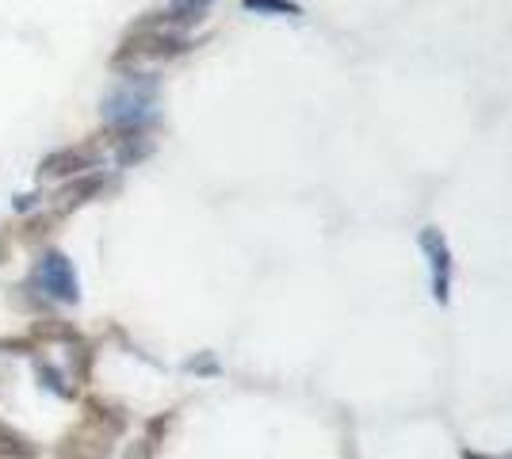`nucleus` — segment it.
<instances>
[{
	"instance_id": "obj_1",
	"label": "nucleus",
	"mask_w": 512,
	"mask_h": 459,
	"mask_svg": "<svg viewBox=\"0 0 512 459\" xmlns=\"http://www.w3.org/2000/svg\"><path fill=\"white\" fill-rule=\"evenodd\" d=\"M104 119L107 131L150 134L157 123V81L150 73H127L104 96Z\"/></svg>"
},
{
	"instance_id": "obj_2",
	"label": "nucleus",
	"mask_w": 512,
	"mask_h": 459,
	"mask_svg": "<svg viewBox=\"0 0 512 459\" xmlns=\"http://www.w3.org/2000/svg\"><path fill=\"white\" fill-rule=\"evenodd\" d=\"M184 50H192L188 35L180 31H169V27H157L150 16L130 27L123 35V43L111 58V69H127V73H138V66H157V62H169V58H180Z\"/></svg>"
},
{
	"instance_id": "obj_3",
	"label": "nucleus",
	"mask_w": 512,
	"mask_h": 459,
	"mask_svg": "<svg viewBox=\"0 0 512 459\" xmlns=\"http://www.w3.org/2000/svg\"><path fill=\"white\" fill-rule=\"evenodd\" d=\"M27 284L35 291H43L46 303H65V306H77L81 303V280H77V268L73 261L65 257L62 249H46L43 257L35 261Z\"/></svg>"
},
{
	"instance_id": "obj_4",
	"label": "nucleus",
	"mask_w": 512,
	"mask_h": 459,
	"mask_svg": "<svg viewBox=\"0 0 512 459\" xmlns=\"http://www.w3.org/2000/svg\"><path fill=\"white\" fill-rule=\"evenodd\" d=\"M100 157H104V138L96 134V138H85L77 146H65V150H54L50 157H43L39 176L43 180H69V176L92 173L100 165Z\"/></svg>"
},
{
	"instance_id": "obj_5",
	"label": "nucleus",
	"mask_w": 512,
	"mask_h": 459,
	"mask_svg": "<svg viewBox=\"0 0 512 459\" xmlns=\"http://www.w3.org/2000/svg\"><path fill=\"white\" fill-rule=\"evenodd\" d=\"M421 249H425L428 272H432V299L440 306H448L455 261H451V245H448V238H444V230H440V226H425V230H421Z\"/></svg>"
},
{
	"instance_id": "obj_6",
	"label": "nucleus",
	"mask_w": 512,
	"mask_h": 459,
	"mask_svg": "<svg viewBox=\"0 0 512 459\" xmlns=\"http://www.w3.org/2000/svg\"><path fill=\"white\" fill-rule=\"evenodd\" d=\"M107 176L100 169H92V173H81V176H69L65 184H58V192H54V215L65 219L69 211H77V207H85L88 199H96L104 192Z\"/></svg>"
},
{
	"instance_id": "obj_7",
	"label": "nucleus",
	"mask_w": 512,
	"mask_h": 459,
	"mask_svg": "<svg viewBox=\"0 0 512 459\" xmlns=\"http://www.w3.org/2000/svg\"><path fill=\"white\" fill-rule=\"evenodd\" d=\"M85 421H92L96 429H104L107 437H123L130 425L127 406H119L115 398H100V394H88L85 398Z\"/></svg>"
},
{
	"instance_id": "obj_8",
	"label": "nucleus",
	"mask_w": 512,
	"mask_h": 459,
	"mask_svg": "<svg viewBox=\"0 0 512 459\" xmlns=\"http://www.w3.org/2000/svg\"><path fill=\"white\" fill-rule=\"evenodd\" d=\"M214 0H165V12H150V20L157 27H169V31H180L184 35V27H192L207 16V8H211Z\"/></svg>"
},
{
	"instance_id": "obj_9",
	"label": "nucleus",
	"mask_w": 512,
	"mask_h": 459,
	"mask_svg": "<svg viewBox=\"0 0 512 459\" xmlns=\"http://www.w3.org/2000/svg\"><path fill=\"white\" fill-rule=\"evenodd\" d=\"M27 337L43 349V345H73V341H81V329L73 326V322H62V318H35L31 326H27Z\"/></svg>"
},
{
	"instance_id": "obj_10",
	"label": "nucleus",
	"mask_w": 512,
	"mask_h": 459,
	"mask_svg": "<svg viewBox=\"0 0 512 459\" xmlns=\"http://www.w3.org/2000/svg\"><path fill=\"white\" fill-rule=\"evenodd\" d=\"M0 459H39V444L0 417Z\"/></svg>"
},
{
	"instance_id": "obj_11",
	"label": "nucleus",
	"mask_w": 512,
	"mask_h": 459,
	"mask_svg": "<svg viewBox=\"0 0 512 459\" xmlns=\"http://www.w3.org/2000/svg\"><path fill=\"white\" fill-rule=\"evenodd\" d=\"M35 375H39V383H43V391L58 394L65 402H73L77 398V383L69 379V372H62L58 364H50L43 356H35Z\"/></svg>"
},
{
	"instance_id": "obj_12",
	"label": "nucleus",
	"mask_w": 512,
	"mask_h": 459,
	"mask_svg": "<svg viewBox=\"0 0 512 459\" xmlns=\"http://www.w3.org/2000/svg\"><path fill=\"white\" fill-rule=\"evenodd\" d=\"M92 368H96V345L92 341H73L69 345V379L77 383V387H85L92 383Z\"/></svg>"
},
{
	"instance_id": "obj_13",
	"label": "nucleus",
	"mask_w": 512,
	"mask_h": 459,
	"mask_svg": "<svg viewBox=\"0 0 512 459\" xmlns=\"http://www.w3.org/2000/svg\"><path fill=\"white\" fill-rule=\"evenodd\" d=\"M54 226H58V215H54V211H46V215H31V219L16 230V241H20V245H39L43 238L54 234Z\"/></svg>"
},
{
	"instance_id": "obj_14",
	"label": "nucleus",
	"mask_w": 512,
	"mask_h": 459,
	"mask_svg": "<svg viewBox=\"0 0 512 459\" xmlns=\"http://www.w3.org/2000/svg\"><path fill=\"white\" fill-rule=\"evenodd\" d=\"M245 12H256V16H287V20H299L302 4L295 0H241Z\"/></svg>"
},
{
	"instance_id": "obj_15",
	"label": "nucleus",
	"mask_w": 512,
	"mask_h": 459,
	"mask_svg": "<svg viewBox=\"0 0 512 459\" xmlns=\"http://www.w3.org/2000/svg\"><path fill=\"white\" fill-rule=\"evenodd\" d=\"M172 417H176V410H165V414H157V417H150V421H146V440H150L153 448H161V440L169 437Z\"/></svg>"
},
{
	"instance_id": "obj_16",
	"label": "nucleus",
	"mask_w": 512,
	"mask_h": 459,
	"mask_svg": "<svg viewBox=\"0 0 512 459\" xmlns=\"http://www.w3.org/2000/svg\"><path fill=\"white\" fill-rule=\"evenodd\" d=\"M0 352H8V356H35L39 345L27 333H20V337H0Z\"/></svg>"
},
{
	"instance_id": "obj_17",
	"label": "nucleus",
	"mask_w": 512,
	"mask_h": 459,
	"mask_svg": "<svg viewBox=\"0 0 512 459\" xmlns=\"http://www.w3.org/2000/svg\"><path fill=\"white\" fill-rule=\"evenodd\" d=\"M123 459H157V448H153L146 437L130 440L127 448H123Z\"/></svg>"
},
{
	"instance_id": "obj_18",
	"label": "nucleus",
	"mask_w": 512,
	"mask_h": 459,
	"mask_svg": "<svg viewBox=\"0 0 512 459\" xmlns=\"http://www.w3.org/2000/svg\"><path fill=\"white\" fill-rule=\"evenodd\" d=\"M188 372L192 375H218V360H214V352H199L195 360H188Z\"/></svg>"
},
{
	"instance_id": "obj_19",
	"label": "nucleus",
	"mask_w": 512,
	"mask_h": 459,
	"mask_svg": "<svg viewBox=\"0 0 512 459\" xmlns=\"http://www.w3.org/2000/svg\"><path fill=\"white\" fill-rule=\"evenodd\" d=\"M20 241H16V226H4L0 230V264H8L12 261V249H16Z\"/></svg>"
},
{
	"instance_id": "obj_20",
	"label": "nucleus",
	"mask_w": 512,
	"mask_h": 459,
	"mask_svg": "<svg viewBox=\"0 0 512 459\" xmlns=\"http://www.w3.org/2000/svg\"><path fill=\"white\" fill-rule=\"evenodd\" d=\"M35 203H39V196H35V192H20V196H16V211H31Z\"/></svg>"
},
{
	"instance_id": "obj_21",
	"label": "nucleus",
	"mask_w": 512,
	"mask_h": 459,
	"mask_svg": "<svg viewBox=\"0 0 512 459\" xmlns=\"http://www.w3.org/2000/svg\"><path fill=\"white\" fill-rule=\"evenodd\" d=\"M463 459H497V456H482V452H463Z\"/></svg>"
},
{
	"instance_id": "obj_22",
	"label": "nucleus",
	"mask_w": 512,
	"mask_h": 459,
	"mask_svg": "<svg viewBox=\"0 0 512 459\" xmlns=\"http://www.w3.org/2000/svg\"><path fill=\"white\" fill-rule=\"evenodd\" d=\"M54 459H65V456H54Z\"/></svg>"
}]
</instances>
